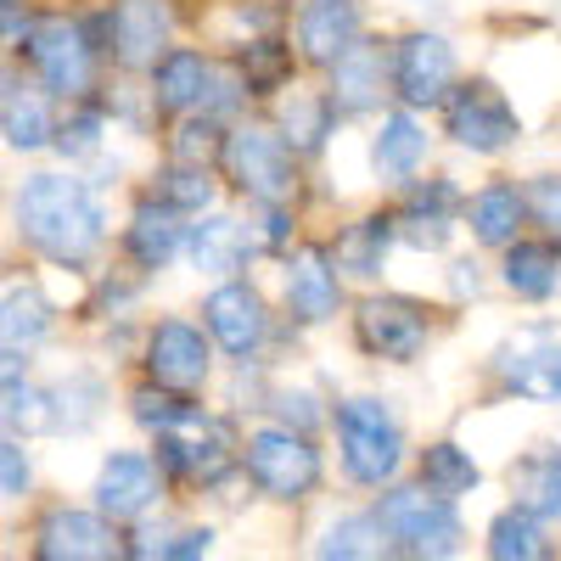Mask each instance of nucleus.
<instances>
[{
  "label": "nucleus",
  "instance_id": "f257e3e1",
  "mask_svg": "<svg viewBox=\"0 0 561 561\" xmlns=\"http://www.w3.org/2000/svg\"><path fill=\"white\" fill-rule=\"evenodd\" d=\"M23 242L51 264H84L107 237V214L84 180L73 174H28L18 192Z\"/></svg>",
  "mask_w": 561,
  "mask_h": 561
},
{
  "label": "nucleus",
  "instance_id": "f03ea898",
  "mask_svg": "<svg viewBox=\"0 0 561 561\" xmlns=\"http://www.w3.org/2000/svg\"><path fill=\"white\" fill-rule=\"evenodd\" d=\"M332 433H337V472L348 489L382 494L399 483L404 460H410V438H404V421L388 399H377V393L343 399L332 410Z\"/></svg>",
  "mask_w": 561,
  "mask_h": 561
},
{
  "label": "nucleus",
  "instance_id": "7ed1b4c3",
  "mask_svg": "<svg viewBox=\"0 0 561 561\" xmlns=\"http://www.w3.org/2000/svg\"><path fill=\"white\" fill-rule=\"evenodd\" d=\"M370 511H377V523L388 534V550L393 561H460L466 550H472V528H466L460 505L427 494L415 478L382 489L377 500H370Z\"/></svg>",
  "mask_w": 561,
  "mask_h": 561
},
{
  "label": "nucleus",
  "instance_id": "20e7f679",
  "mask_svg": "<svg viewBox=\"0 0 561 561\" xmlns=\"http://www.w3.org/2000/svg\"><path fill=\"white\" fill-rule=\"evenodd\" d=\"M242 478L270 505H309L325 483V460H320V444L309 433L259 421L242 438Z\"/></svg>",
  "mask_w": 561,
  "mask_h": 561
},
{
  "label": "nucleus",
  "instance_id": "39448f33",
  "mask_svg": "<svg viewBox=\"0 0 561 561\" xmlns=\"http://www.w3.org/2000/svg\"><path fill=\"white\" fill-rule=\"evenodd\" d=\"M152 460H158L163 483H185V489H208L214 494V489H225L230 478L242 472V438H237V427H230L225 415H208L197 404L174 433L158 438Z\"/></svg>",
  "mask_w": 561,
  "mask_h": 561
},
{
  "label": "nucleus",
  "instance_id": "423d86ee",
  "mask_svg": "<svg viewBox=\"0 0 561 561\" xmlns=\"http://www.w3.org/2000/svg\"><path fill=\"white\" fill-rule=\"evenodd\" d=\"M225 174L259 208H287L298 197V152L264 124H242L225 135Z\"/></svg>",
  "mask_w": 561,
  "mask_h": 561
},
{
  "label": "nucleus",
  "instance_id": "0eeeda50",
  "mask_svg": "<svg viewBox=\"0 0 561 561\" xmlns=\"http://www.w3.org/2000/svg\"><path fill=\"white\" fill-rule=\"evenodd\" d=\"M23 51L39 73L45 90H57V96L68 102H84L90 96V84H96V34H90L84 23L73 18H39L34 34L23 39Z\"/></svg>",
  "mask_w": 561,
  "mask_h": 561
},
{
  "label": "nucleus",
  "instance_id": "6e6552de",
  "mask_svg": "<svg viewBox=\"0 0 561 561\" xmlns=\"http://www.w3.org/2000/svg\"><path fill=\"white\" fill-rule=\"evenodd\" d=\"M242 96H248V90L237 79L219 73L203 51H185V45H174V51L152 68V102L163 113H185V118L208 113V118H225Z\"/></svg>",
  "mask_w": 561,
  "mask_h": 561
},
{
  "label": "nucleus",
  "instance_id": "1a4fd4ad",
  "mask_svg": "<svg viewBox=\"0 0 561 561\" xmlns=\"http://www.w3.org/2000/svg\"><path fill=\"white\" fill-rule=\"evenodd\" d=\"M354 337L370 359L415 365L433 343V314H427V304H415L404 293H370L354 309Z\"/></svg>",
  "mask_w": 561,
  "mask_h": 561
},
{
  "label": "nucleus",
  "instance_id": "9d476101",
  "mask_svg": "<svg viewBox=\"0 0 561 561\" xmlns=\"http://www.w3.org/2000/svg\"><path fill=\"white\" fill-rule=\"evenodd\" d=\"M388 84H393V96L404 102V113H415V107H444V102L455 96V84H460L455 45H449L444 34H427V28L404 34L393 51H388Z\"/></svg>",
  "mask_w": 561,
  "mask_h": 561
},
{
  "label": "nucleus",
  "instance_id": "9b49d317",
  "mask_svg": "<svg viewBox=\"0 0 561 561\" xmlns=\"http://www.w3.org/2000/svg\"><path fill=\"white\" fill-rule=\"evenodd\" d=\"M444 129H449L455 147L478 152V158H494L505 147H517L523 118H517V107L505 102V90L494 79H466L444 102Z\"/></svg>",
  "mask_w": 561,
  "mask_h": 561
},
{
  "label": "nucleus",
  "instance_id": "f8f14e48",
  "mask_svg": "<svg viewBox=\"0 0 561 561\" xmlns=\"http://www.w3.org/2000/svg\"><path fill=\"white\" fill-rule=\"evenodd\" d=\"M489 370L511 399L561 404V325H523L517 337L494 348Z\"/></svg>",
  "mask_w": 561,
  "mask_h": 561
},
{
  "label": "nucleus",
  "instance_id": "ddd939ff",
  "mask_svg": "<svg viewBox=\"0 0 561 561\" xmlns=\"http://www.w3.org/2000/svg\"><path fill=\"white\" fill-rule=\"evenodd\" d=\"M34 561H129V539L96 505H51L34 528Z\"/></svg>",
  "mask_w": 561,
  "mask_h": 561
},
{
  "label": "nucleus",
  "instance_id": "4468645a",
  "mask_svg": "<svg viewBox=\"0 0 561 561\" xmlns=\"http://www.w3.org/2000/svg\"><path fill=\"white\" fill-rule=\"evenodd\" d=\"M203 325L237 365H253L270 337V304L253 280H225V287L203 298Z\"/></svg>",
  "mask_w": 561,
  "mask_h": 561
},
{
  "label": "nucleus",
  "instance_id": "2eb2a0df",
  "mask_svg": "<svg viewBox=\"0 0 561 561\" xmlns=\"http://www.w3.org/2000/svg\"><path fill=\"white\" fill-rule=\"evenodd\" d=\"M163 472H158V460L152 455H140V449H118L102 460V472H96V511L107 523L118 528H135V523H147L158 500H163Z\"/></svg>",
  "mask_w": 561,
  "mask_h": 561
},
{
  "label": "nucleus",
  "instance_id": "dca6fc26",
  "mask_svg": "<svg viewBox=\"0 0 561 561\" xmlns=\"http://www.w3.org/2000/svg\"><path fill=\"white\" fill-rule=\"evenodd\" d=\"M147 370H152V382L180 393V399H192L208 377H214V354H208V337H203V325L192 320H158L152 332H147Z\"/></svg>",
  "mask_w": 561,
  "mask_h": 561
},
{
  "label": "nucleus",
  "instance_id": "f3484780",
  "mask_svg": "<svg viewBox=\"0 0 561 561\" xmlns=\"http://www.w3.org/2000/svg\"><path fill=\"white\" fill-rule=\"evenodd\" d=\"M174 0H113L107 45L124 68H158L174 51Z\"/></svg>",
  "mask_w": 561,
  "mask_h": 561
},
{
  "label": "nucleus",
  "instance_id": "a211bd4d",
  "mask_svg": "<svg viewBox=\"0 0 561 561\" xmlns=\"http://www.w3.org/2000/svg\"><path fill=\"white\" fill-rule=\"evenodd\" d=\"M280 293H287V314L298 325H325L343 309V275L325 248H298L280 275Z\"/></svg>",
  "mask_w": 561,
  "mask_h": 561
},
{
  "label": "nucleus",
  "instance_id": "6ab92c4d",
  "mask_svg": "<svg viewBox=\"0 0 561 561\" xmlns=\"http://www.w3.org/2000/svg\"><path fill=\"white\" fill-rule=\"evenodd\" d=\"M359 0H304L298 7V57L314 68H332L343 62L354 45H359Z\"/></svg>",
  "mask_w": 561,
  "mask_h": 561
},
{
  "label": "nucleus",
  "instance_id": "aec40b11",
  "mask_svg": "<svg viewBox=\"0 0 561 561\" xmlns=\"http://www.w3.org/2000/svg\"><path fill=\"white\" fill-rule=\"evenodd\" d=\"M309 561H393L388 534L370 505H343L309 534Z\"/></svg>",
  "mask_w": 561,
  "mask_h": 561
},
{
  "label": "nucleus",
  "instance_id": "412c9836",
  "mask_svg": "<svg viewBox=\"0 0 561 561\" xmlns=\"http://www.w3.org/2000/svg\"><path fill=\"white\" fill-rule=\"evenodd\" d=\"M505 505L561 528V444H534L505 466Z\"/></svg>",
  "mask_w": 561,
  "mask_h": 561
},
{
  "label": "nucleus",
  "instance_id": "4be33fe9",
  "mask_svg": "<svg viewBox=\"0 0 561 561\" xmlns=\"http://www.w3.org/2000/svg\"><path fill=\"white\" fill-rule=\"evenodd\" d=\"M0 433H57V410L51 393H45L28 377V359L23 354H0Z\"/></svg>",
  "mask_w": 561,
  "mask_h": 561
},
{
  "label": "nucleus",
  "instance_id": "5701e85b",
  "mask_svg": "<svg viewBox=\"0 0 561 561\" xmlns=\"http://www.w3.org/2000/svg\"><path fill=\"white\" fill-rule=\"evenodd\" d=\"M483 561H561V528L517 505H500L483 528Z\"/></svg>",
  "mask_w": 561,
  "mask_h": 561
},
{
  "label": "nucleus",
  "instance_id": "b1692460",
  "mask_svg": "<svg viewBox=\"0 0 561 561\" xmlns=\"http://www.w3.org/2000/svg\"><path fill=\"white\" fill-rule=\"evenodd\" d=\"M325 73H332V90H325V96H332L337 113H370V107H382V96L393 90L388 84V51L377 39H359L354 51L343 62H332Z\"/></svg>",
  "mask_w": 561,
  "mask_h": 561
},
{
  "label": "nucleus",
  "instance_id": "393cba45",
  "mask_svg": "<svg viewBox=\"0 0 561 561\" xmlns=\"http://www.w3.org/2000/svg\"><path fill=\"white\" fill-rule=\"evenodd\" d=\"M253 253H259L253 225H242L237 214H208L203 225L185 230V259L203 275H237Z\"/></svg>",
  "mask_w": 561,
  "mask_h": 561
},
{
  "label": "nucleus",
  "instance_id": "a878e982",
  "mask_svg": "<svg viewBox=\"0 0 561 561\" xmlns=\"http://www.w3.org/2000/svg\"><path fill=\"white\" fill-rule=\"evenodd\" d=\"M523 225H528V197H523V185H511V180H489L483 192L466 203V230L483 242V248H511V242H523Z\"/></svg>",
  "mask_w": 561,
  "mask_h": 561
},
{
  "label": "nucleus",
  "instance_id": "bb28decb",
  "mask_svg": "<svg viewBox=\"0 0 561 561\" xmlns=\"http://www.w3.org/2000/svg\"><path fill=\"white\" fill-rule=\"evenodd\" d=\"M415 483L427 494H438V500H449V505H460L466 494L483 489V466H478V455L466 444L433 438L427 449H415Z\"/></svg>",
  "mask_w": 561,
  "mask_h": 561
},
{
  "label": "nucleus",
  "instance_id": "cd10ccee",
  "mask_svg": "<svg viewBox=\"0 0 561 561\" xmlns=\"http://www.w3.org/2000/svg\"><path fill=\"white\" fill-rule=\"evenodd\" d=\"M399 242V219L393 214H359L354 225H343V237L332 248V264L337 275H354V280H377L388 253Z\"/></svg>",
  "mask_w": 561,
  "mask_h": 561
},
{
  "label": "nucleus",
  "instance_id": "c85d7f7f",
  "mask_svg": "<svg viewBox=\"0 0 561 561\" xmlns=\"http://www.w3.org/2000/svg\"><path fill=\"white\" fill-rule=\"evenodd\" d=\"M500 280H505V293L511 298H523V304H545L561 293V248L556 242H511L500 253Z\"/></svg>",
  "mask_w": 561,
  "mask_h": 561
},
{
  "label": "nucleus",
  "instance_id": "c756f323",
  "mask_svg": "<svg viewBox=\"0 0 561 561\" xmlns=\"http://www.w3.org/2000/svg\"><path fill=\"white\" fill-rule=\"evenodd\" d=\"M129 259L140 270H163L180 248H185V214H174L163 197H147L129 214V237H124Z\"/></svg>",
  "mask_w": 561,
  "mask_h": 561
},
{
  "label": "nucleus",
  "instance_id": "7c9ffc66",
  "mask_svg": "<svg viewBox=\"0 0 561 561\" xmlns=\"http://www.w3.org/2000/svg\"><path fill=\"white\" fill-rule=\"evenodd\" d=\"M427 147H433V135L415 124V113H388L382 129L370 135V163H377V174L388 180H415V169L427 163Z\"/></svg>",
  "mask_w": 561,
  "mask_h": 561
},
{
  "label": "nucleus",
  "instance_id": "2f4dec72",
  "mask_svg": "<svg viewBox=\"0 0 561 561\" xmlns=\"http://www.w3.org/2000/svg\"><path fill=\"white\" fill-rule=\"evenodd\" d=\"M337 124V107L325 90H293L287 102H280V140H287L293 152H320L325 147V135H332Z\"/></svg>",
  "mask_w": 561,
  "mask_h": 561
},
{
  "label": "nucleus",
  "instance_id": "473e14b6",
  "mask_svg": "<svg viewBox=\"0 0 561 561\" xmlns=\"http://www.w3.org/2000/svg\"><path fill=\"white\" fill-rule=\"evenodd\" d=\"M51 332V304L39 287H12L0 298V354H28Z\"/></svg>",
  "mask_w": 561,
  "mask_h": 561
},
{
  "label": "nucleus",
  "instance_id": "72a5a7b5",
  "mask_svg": "<svg viewBox=\"0 0 561 561\" xmlns=\"http://www.w3.org/2000/svg\"><path fill=\"white\" fill-rule=\"evenodd\" d=\"M0 135H7L12 152L57 147V124H51V107H45L39 90H12V96L0 102Z\"/></svg>",
  "mask_w": 561,
  "mask_h": 561
},
{
  "label": "nucleus",
  "instance_id": "f704fd0d",
  "mask_svg": "<svg viewBox=\"0 0 561 561\" xmlns=\"http://www.w3.org/2000/svg\"><path fill=\"white\" fill-rule=\"evenodd\" d=\"M102 404H107V388H102V377L96 370H73V377L51 393V410H57V433H84L90 421L102 415Z\"/></svg>",
  "mask_w": 561,
  "mask_h": 561
},
{
  "label": "nucleus",
  "instance_id": "c9c22d12",
  "mask_svg": "<svg viewBox=\"0 0 561 561\" xmlns=\"http://www.w3.org/2000/svg\"><path fill=\"white\" fill-rule=\"evenodd\" d=\"M158 197H163L174 214H208L214 197H219V185H214V174L197 169V163H174V169H163Z\"/></svg>",
  "mask_w": 561,
  "mask_h": 561
},
{
  "label": "nucleus",
  "instance_id": "e433bc0d",
  "mask_svg": "<svg viewBox=\"0 0 561 561\" xmlns=\"http://www.w3.org/2000/svg\"><path fill=\"white\" fill-rule=\"evenodd\" d=\"M242 73H248V96H275L293 79V51L280 39H253L242 51Z\"/></svg>",
  "mask_w": 561,
  "mask_h": 561
},
{
  "label": "nucleus",
  "instance_id": "4c0bfd02",
  "mask_svg": "<svg viewBox=\"0 0 561 561\" xmlns=\"http://www.w3.org/2000/svg\"><path fill=\"white\" fill-rule=\"evenodd\" d=\"M192 410H197L192 399H180V393H169V388H158V382H147V388H135V393H129V415H135L152 438L174 433Z\"/></svg>",
  "mask_w": 561,
  "mask_h": 561
},
{
  "label": "nucleus",
  "instance_id": "58836bf2",
  "mask_svg": "<svg viewBox=\"0 0 561 561\" xmlns=\"http://www.w3.org/2000/svg\"><path fill=\"white\" fill-rule=\"evenodd\" d=\"M264 410H270L275 427H293V433H309V438H314V427H325V421H332V415L314 404V393H304V388H280V393H270Z\"/></svg>",
  "mask_w": 561,
  "mask_h": 561
},
{
  "label": "nucleus",
  "instance_id": "ea45409f",
  "mask_svg": "<svg viewBox=\"0 0 561 561\" xmlns=\"http://www.w3.org/2000/svg\"><path fill=\"white\" fill-rule=\"evenodd\" d=\"M523 197H528V219L545 225V242L561 248V174H534Z\"/></svg>",
  "mask_w": 561,
  "mask_h": 561
},
{
  "label": "nucleus",
  "instance_id": "a19ab883",
  "mask_svg": "<svg viewBox=\"0 0 561 561\" xmlns=\"http://www.w3.org/2000/svg\"><path fill=\"white\" fill-rule=\"evenodd\" d=\"M102 129H107L102 107L68 113V124H57V152H62V158H90V152L102 147Z\"/></svg>",
  "mask_w": 561,
  "mask_h": 561
},
{
  "label": "nucleus",
  "instance_id": "79ce46f5",
  "mask_svg": "<svg viewBox=\"0 0 561 561\" xmlns=\"http://www.w3.org/2000/svg\"><path fill=\"white\" fill-rule=\"evenodd\" d=\"M455 203H460V192H455V180H449V174H433L427 185L410 180V192H404V208H410V214H438V219H455Z\"/></svg>",
  "mask_w": 561,
  "mask_h": 561
},
{
  "label": "nucleus",
  "instance_id": "37998d69",
  "mask_svg": "<svg viewBox=\"0 0 561 561\" xmlns=\"http://www.w3.org/2000/svg\"><path fill=\"white\" fill-rule=\"evenodd\" d=\"M28 483H34V460H28V449H23L12 433H0V500L28 494Z\"/></svg>",
  "mask_w": 561,
  "mask_h": 561
},
{
  "label": "nucleus",
  "instance_id": "c03bdc74",
  "mask_svg": "<svg viewBox=\"0 0 561 561\" xmlns=\"http://www.w3.org/2000/svg\"><path fill=\"white\" fill-rule=\"evenodd\" d=\"M393 219H399V237H404L410 248H427V253L449 248V230H455V219H438V214H410V208H399Z\"/></svg>",
  "mask_w": 561,
  "mask_h": 561
},
{
  "label": "nucleus",
  "instance_id": "a18cd8bd",
  "mask_svg": "<svg viewBox=\"0 0 561 561\" xmlns=\"http://www.w3.org/2000/svg\"><path fill=\"white\" fill-rule=\"evenodd\" d=\"M214 545H219V528H208V523H180L169 561H208Z\"/></svg>",
  "mask_w": 561,
  "mask_h": 561
},
{
  "label": "nucleus",
  "instance_id": "49530a36",
  "mask_svg": "<svg viewBox=\"0 0 561 561\" xmlns=\"http://www.w3.org/2000/svg\"><path fill=\"white\" fill-rule=\"evenodd\" d=\"M449 293H455V298H478V293H483V270H478L472 259H455V264H449Z\"/></svg>",
  "mask_w": 561,
  "mask_h": 561
},
{
  "label": "nucleus",
  "instance_id": "de8ad7c7",
  "mask_svg": "<svg viewBox=\"0 0 561 561\" xmlns=\"http://www.w3.org/2000/svg\"><path fill=\"white\" fill-rule=\"evenodd\" d=\"M12 96V90H7V68H0V102H7Z\"/></svg>",
  "mask_w": 561,
  "mask_h": 561
},
{
  "label": "nucleus",
  "instance_id": "09e8293b",
  "mask_svg": "<svg viewBox=\"0 0 561 561\" xmlns=\"http://www.w3.org/2000/svg\"><path fill=\"white\" fill-rule=\"evenodd\" d=\"M7 7H12V0H0V12H7Z\"/></svg>",
  "mask_w": 561,
  "mask_h": 561
}]
</instances>
